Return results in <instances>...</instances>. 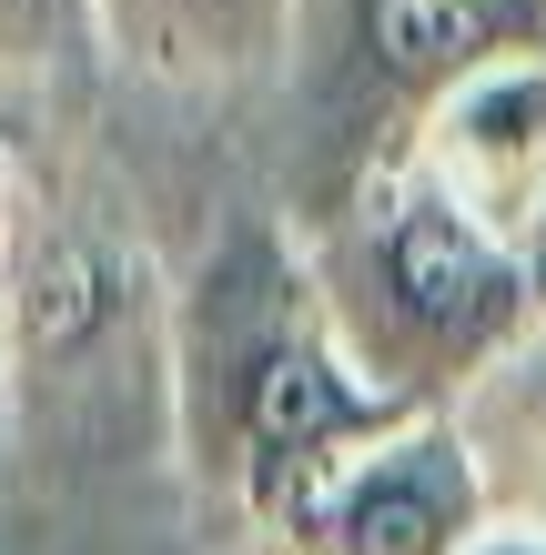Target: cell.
Returning <instances> with one entry per match:
<instances>
[{"label":"cell","instance_id":"1","mask_svg":"<svg viewBox=\"0 0 546 555\" xmlns=\"http://www.w3.org/2000/svg\"><path fill=\"white\" fill-rule=\"evenodd\" d=\"M163 364H173V435L192 475L253 545L344 454L415 424L395 395H374L355 374L294 233H233L223 253H203V273L163 334Z\"/></svg>","mask_w":546,"mask_h":555},{"label":"cell","instance_id":"2","mask_svg":"<svg viewBox=\"0 0 546 555\" xmlns=\"http://www.w3.org/2000/svg\"><path fill=\"white\" fill-rule=\"evenodd\" d=\"M294 243L355 374L374 395H395L405 414H445L546 313L536 253L506 243L496 222H475L405 142L374 152L365 172H344V192Z\"/></svg>","mask_w":546,"mask_h":555},{"label":"cell","instance_id":"3","mask_svg":"<svg viewBox=\"0 0 546 555\" xmlns=\"http://www.w3.org/2000/svg\"><path fill=\"white\" fill-rule=\"evenodd\" d=\"M496 535L486 475H475L466 435L445 414H415L395 435L314 485V495L264 535V555H475Z\"/></svg>","mask_w":546,"mask_h":555},{"label":"cell","instance_id":"4","mask_svg":"<svg viewBox=\"0 0 546 555\" xmlns=\"http://www.w3.org/2000/svg\"><path fill=\"white\" fill-rule=\"evenodd\" d=\"M405 152L506 243L546 233V41H506L415 112Z\"/></svg>","mask_w":546,"mask_h":555},{"label":"cell","instance_id":"5","mask_svg":"<svg viewBox=\"0 0 546 555\" xmlns=\"http://www.w3.org/2000/svg\"><path fill=\"white\" fill-rule=\"evenodd\" d=\"M517 30H506V0H355L344 11V81H355L365 102V152H395L415 132V112L435 102L456 72H475L486 51H506Z\"/></svg>","mask_w":546,"mask_h":555},{"label":"cell","instance_id":"6","mask_svg":"<svg viewBox=\"0 0 546 555\" xmlns=\"http://www.w3.org/2000/svg\"><path fill=\"white\" fill-rule=\"evenodd\" d=\"M112 61L163 91H243L304 30V0H102Z\"/></svg>","mask_w":546,"mask_h":555},{"label":"cell","instance_id":"7","mask_svg":"<svg viewBox=\"0 0 546 555\" xmlns=\"http://www.w3.org/2000/svg\"><path fill=\"white\" fill-rule=\"evenodd\" d=\"M445 424L466 435L475 475H486V515L496 526L546 535V313L445 404Z\"/></svg>","mask_w":546,"mask_h":555},{"label":"cell","instance_id":"8","mask_svg":"<svg viewBox=\"0 0 546 555\" xmlns=\"http://www.w3.org/2000/svg\"><path fill=\"white\" fill-rule=\"evenodd\" d=\"M102 51V0H0V102H61Z\"/></svg>","mask_w":546,"mask_h":555},{"label":"cell","instance_id":"9","mask_svg":"<svg viewBox=\"0 0 546 555\" xmlns=\"http://www.w3.org/2000/svg\"><path fill=\"white\" fill-rule=\"evenodd\" d=\"M11 273H21V182L0 162V293H11Z\"/></svg>","mask_w":546,"mask_h":555},{"label":"cell","instance_id":"10","mask_svg":"<svg viewBox=\"0 0 546 555\" xmlns=\"http://www.w3.org/2000/svg\"><path fill=\"white\" fill-rule=\"evenodd\" d=\"M475 555H546V535H517V526H496V535L475 545Z\"/></svg>","mask_w":546,"mask_h":555}]
</instances>
